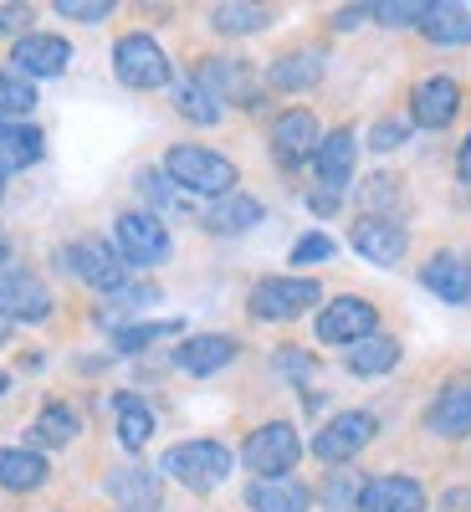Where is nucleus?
<instances>
[{"label": "nucleus", "mask_w": 471, "mask_h": 512, "mask_svg": "<svg viewBox=\"0 0 471 512\" xmlns=\"http://www.w3.org/2000/svg\"><path fill=\"white\" fill-rule=\"evenodd\" d=\"M67 267H72V277H82V282L98 287V292H118V287H123V272H128V262L118 256V246H108V241H98V236L72 241V246H67Z\"/></svg>", "instance_id": "obj_8"}, {"label": "nucleus", "mask_w": 471, "mask_h": 512, "mask_svg": "<svg viewBox=\"0 0 471 512\" xmlns=\"http://www.w3.org/2000/svg\"><path fill=\"white\" fill-rule=\"evenodd\" d=\"M456 175L471 185V134H466V144H461V154H456Z\"/></svg>", "instance_id": "obj_44"}, {"label": "nucleus", "mask_w": 471, "mask_h": 512, "mask_svg": "<svg viewBox=\"0 0 471 512\" xmlns=\"http://www.w3.org/2000/svg\"><path fill=\"white\" fill-rule=\"evenodd\" d=\"M246 507L251 512H308L313 507V492L292 477H256L246 487Z\"/></svg>", "instance_id": "obj_17"}, {"label": "nucleus", "mask_w": 471, "mask_h": 512, "mask_svg": "<svg viewBox=\"0 0 471 512\" xmlns=\"http://www.w3.org/2000/svg\"><path fill=\"white\" fill-rule=\"evenodd\" d=\"M108 492L123 502V512L159 507V477L149 472V466H118V472L108 477Z\"/></svg>", "instance_id": "obj_25"}, {"label": "nucleus", "mask_w": 471, "mask_h": 512, "mask_svg": "<svg viewBox=\"0 0 471 512\" xmlns=\"http://www.w3.org/2000/svg\"><path fill=\"white\" fill-rule=\"evenodd\" d=\"M6 390H11V379H6V374H0V395H6Z\"/></svg>", "instance_id": "obj_46"}, {"label": "nucleus", "mask_w": 471, "mask_h": 512, "mask_svg": "<svg viewBox=\"0 0 471 512\" xmlns=\"http://www.w3.org/2000/svg\"><path fill=\"white\" fill-rule=\"evenodd\" d=\"M113 236H118V256L128 267L169 262V231H164L159 216H149V210H123V216L113 221Z\"/></svg>", "instance_id": "obj_5"}, {"label": "nucleus", "mask_w": 471, "mask_h": 512, "mask_svg": "<svg viewBox=\"0 0 471 512\" xmlns=\"http://www.w3.org/2000/svg\"><path fill=\"white\" fill-rule=\"evenodd\" d=\"M456 108H461V88L451 77H425L420 88L410 93V118L420 128H446L456 118Z\"/></svg>", "instance_id": "obj_15"}, {"label": "nucleus", "mask_w": 471, "mask_h": 512, "mask_svg": "<svg viewBox=\"0 0 471 512\" xmlns=\"http://www.w3.org/2000/svg\"><path fill=\"white\" fill-rule=\"evenodd\" d=\"M164 477H175L190 492H216L231 477V451L221 441H180L164 451Z\"/></svg>", "instance_id": "obj_2"}, {"label": "nucleus", "mask_w": 471, "mask_h": 512, "mask_svg": "<svg viewBox=\"0 0 471 512\" xmlns=\"http://www.w3.org/2000/svg\"><path fill=\"white\" fill-rule=\"evenodd\" d=\"M354 159H359V139H354V128H333V134L318 139V180H323V195H338V190H349L354 180Z\"/></svg>", "instance_id": "obj_12"}, {"label": "nucleus", "mask_w": 471, "mask_h": 512, "mask_svg": "<svg viewBox=\"0 0 471 512\" xmlns=\"http://www.w3.org/2000/svg\"><path fill=\"white\" fill-rule=\"evenodd\" d=\"M359 512H425V487L415 477H374L359 492Z\"/></svg>", "instance_id": "obj_16"}, {"label": "nucleus", "mask_w": 471, "mask_h": 512, "mask_svg": "<svg viewBox=\"0 0 471 512\" xmlns=\"http://www.w3.org/2000/svg\"><path fill=\"white\" fill-rule=\"evenodd\" d=\"M333 251H338L333 236H303V241L292 246V262H297V267H313V262H328Z\"/></svg>", "instance_id": "obj_38"}, {"label": "nucleus", "mask_w": 471, "mask_h": 512, "mask_svg": "<svg viewBox=\"0 0 471 512\" xmlns=\"http://www.w3.org/2000/svg\"><path fill=\"white\" fill-rule=\"evenodd\" d=\"M379 313L374 303H364V297H333V303L318 313V338L323 344H364V338L374 333Z\"/></svg>", "instance_id": "obj_9"}, {"label": "nucleus", "mask_w": 471, "mask_h": 512, "mask_svg": "<svg viewBox=\"0 0 471 512\" xmlns=\"http://www.w3.org/2000/svg\"><path fill=\"white\" fill-rule=\"evenodd\" d=\"M113 303H118V308H149V303H159V287H149V282H144V287H118Z\"/></svg>", "instance_id": "obj_40"}, {"label": "nucleus", "mask_w": 471, "mask_h": 512, "mask_svg": "<svg viewBox=\"0 0 471 512\" xmlns=\"http://www.w3.org/2000/svg\"><path fill=\"white\" fill-rule=\"evenodd\" d=\"M113 72H118L123 88L149 93V88H164L169 82V57H164V47L149 31H128V36H118V47H113Z\"/></svg>", "instance_id": "obj_3"}, {"label": "nucleus", "mask_w": 471, "mask_h": 512, "mask_svg": "<svg viewBox=\"0 0 471 512\" xmlns=\"http://www.w3.org/2000/svg\"><path fill=\"white\" fill-rule=\"evenodd\" d=\"M31 436H36L41 446H67V441L77 436V410H72V405H47V410L36 415Z\"/></svg>", "instance_id": "obj_30"}, {"label": "nucleus", "mask_w": 471, "mask_h": 512, "mask_svg": "<svg viewBox=\"0 0 471 512\" xmlns=\"http://www.w3.org/2000/svg\"><path fill=\"white\" fill-rule=\"evenodd\" d=\"M36 108V88H31V77H21L16 67L0 72V118H26Z\"/></svg>", "instance_id": "obj_31"}, {"label": "nucleus", "mask_w": 471, "mask_h": 512, "mask_svg": "<svg viewBox=\"0 0 471 512\" xmlns=\"http://www.w3.org/2000/svg\"><path fill=\"white\" fill-rule=\"evenodd\" d=\"M57 16H67V21H103V16H113V0H57Z\"/></svg>", "instance_id": "obj_37"}, {"label": "nucleus", "mask_w": 471, "mask_h": 512, "mask_svg": "<svg viewBox=\"0 0 471 512\" xmlns=\"http://www.w3.org/2000/svg\"><path fill=\"white\" fill-rule=\"evenodd\" d=\"M47 482V456L26 446H0V487L6 492H31Z\"/></svg>", "instance_id": "obj_23"}, {"label": "nucleus", "mask_w": 471, "mask_h": 512, "mask_svg": "<svg viewBox=\"0 0 471 512\" xmlns=\"http://www.w3.org/2000/svg\"><path fill=\"white\" fill-rule=\"evenodd\" d=\"M369 16H379L384 26H420V16H425V0H384V6H374Z\"/></svg>", "instance_id": "obj_36"}, {"label": "nucleus", "mask_w": 471, "mask_h": 512, "mask_svg": "<svg viewBox=\"0 0 471 512\" xmlns=\"http://www.w3.org/2000/svg\"><path fill=\"white\" fill-rule=\"evenodd\" d=\"M113 415H118V441H123L128 451L149 446V436H154V410H149L139 395H118V400H113Z\"/></svg>", "instance_id": "obj_28"}, {"label": "nucleus", "mask_w": 471, "mask_h": 512, "mask_svg": "<svg viewBox=\"0 0 471 512\" xmlns=\"http://www.w3.org/2000/svg\"><path fill=\"white\" fill-rule=\"evenodd\" d=\"M431 431L436 436H471V379H451L446 390L436 395V405H431Z\"/></svg>", "instance_id": "obj_18"}, {"label": "nucleus", "mask_w": 471, "mask_h": 512, "mask_svg": "<svg viewBox=\"0 0 471 512\" xmlns=\"http://www.w3.org/2000/svg\"><path fill=\"white\" fill-rule=\"evenodd\" d=\"M41 128L21 123V118H0V159H6V169H26L41 159Z\"/></svg>", "instance_id": "obj_27"}, {"label": "nucleus", "mask_w": 471, "mask_h": 512, "mask_svg": "<svg viewBox=\"0 0 471 512\" xmlns=\"http://www.w3.org/2000/svg\"><path fill=\"white\" fill-rule=\"evenodd\" d=\"M175 108H180V113H185L190 123H200V128H210V123L221 118V103L210 98V93L200 88L195 77H190V82H175Z\"/></svg>", "instance_id": "obj_32"}, {"label": "nucleus", "mask_w": 471, "mask_h": 512, "mask_svg": "<svg viewBox=\"0 0 471 512\" xmlns=\"http://www.w3.org/2000/svg\"><path fill=\"white\" fill-rule=\"evenodd\" d=\"M272 21L267 6H216L210 11V26L226 31V36H246V31H262Z\"/></svg>", "instance_id": "obj_33"}, {"label": "nucleus", "mask_w": 471, "mask_h": 512, "mask_svg": "<svg viewBox=\"0 0 471 512\" xmlns=\"http://www.w3.org/2000/svg\"><path fill=\"white\" fill-rule=\"evenodd\" d=\"M195 82H200V88L216 98V103H221V98L246 103V108L256 103V77H251V67H241V62H205Z\"/></svg>", "instance_id": "obj_19"}, {"label": "nucleus", "mask_w": 471, "mask_h": 512, "mask_svg": "<svg viewBox=\"0 0 471 512\" xmlns=\"http://www.w3.org/2000/svg\"><path fill=\"white\" fill-rule=\"evenodd\" d=\"M11 62H16L21 77H62L67 62H72V47H67L62 36H52V31H26L16 41Z\"/></svg>", "instance_id": "obj_11"}, {"label": "nucleus", "mask_w": 471, "mask_h": 512, "mask_svg": "<svg viewBox=\"0 0 471 512\" xmlns=\"http://www.w3.org/2000/svg\"><path fill=\"white\" fill-rule=\"evenodd\" d=\"M139 185H144V195H149V200L169 205V185H164V175H154V169H144V175H139Z\"/></svg>", "instance_id": "obj_42"}, {"label": "nucleus", "mask_w": 471, "mask_h": 512, "mask_svg": "<svg viewBox=\"0 0 471 512\" xmlns=\"http://www.w3.org/2000/svg\"><path fill=\"white\" fill-rule=\"evenodd\" d=\"M6 333H11V323H0V344H6Z\"/></svg>", "instance_id": "obj_47"}, {"label": "nucleus", "mask_w": 471, "mask_h": 512, "mask_svg": "<svg viewBox=\"0 0 471 512\" xmlns=\"http://www.w3.org/2000/svg\"><path fill=\"white\" fill-rule=\"evenodd\" d=\"M277 369H282V374H297V379H308L318 364H313L308 354H297V349H282V354H277Z\"/></svg>", "instance_id": "obj_41"}, {"label": "nucleus", "mask_w": 471, "mask_h": 512, "mask_svg": "<svg viewBox=\"0 0 471 512\" xmlns=\"http://www.w3.org/2000/svg\"><path fill=\"white\" fill-rule=\"evenodd\" d=\"M267 210H262V200H251V195H226V200H216L205 210V226L216 231V236H241V231H251L256 221H262Z\"/></svg>", "instance_id": "obj_24"}, {"label": "nucleus", "mask_w": 471, "mask_h": 512, "mask_svg": "<svg viewBox=\"0 0 471 512\" xmlns=\"http://www.w3.org/2000/svg\"><path fill=\"white\" fill-rule=\"evenodd\" d=\"M420 282L431 287L441 303H471V272H466V262H456V256H446V251L420 267Z\"/></svg>", "instance_id": "obj_22"}, {"label": "nucleus", "mask_w": 471, "mask_h": 512, "mask_svg": "<svg viewBox=\"0 0 471 512\" xmlns=\"http://www.w3.org/2000/svg\"><path fill=\"white\" fill-rule=\"evenodd\" d=\"M318 118L308 113V108H292V113H282L277 123H272V154H277V164H287V169H297L308 154H318Z\"/></svg>", "instance_id": "obj_13"}, {"label": "nucleus", "mask_w": 471, "mask_h": 512, "mask_svg": "<svg viewBox=\"0 0 471 512\" xmlns=\"http://www.w3.org/2000/svg\"><path fill=\"white\" fill-rule=\"evenodd\" d=\"M0 195H6V159H0Z\"/></svg>", "instance_id": "obj_45"}, {"label": "nucleus", "mask_w": 471, "mask_h": 512, "mask_svg": "<svg viewBox=\"0 0 471 512\" xmlns=\"http://www.w3.org/2000/svg\"><path fill=\"white\" fill-rule=\"evenodd\" d=\"M297 456H303V441H297L287 420H272L262 431H251L241 446V461L256 477H287V466H297Z\"/></svg>", "instance_id": "obj_6"}, {"label": "nucleus", "mask_w": 471, "mask_h": 512, "mask_svg": "<svg viewBox=\"0 0 471 512\" xmlns=\"http://www.w3.org/2000/svg\"><path fill=\"white\" fill-rule=\"evenodd\" d=\"M231 359H236V338H226V333H200V338H185L175 349V364L185 374H216Z\"/></svg>", "instance_id": "obj_20"}, {"label": "nucleus", "mask_w": 471, "mask_h": 512, "mask_svg": "<svg viewBox=\"0 0 471 512\" xmlns=\"http://www.w3.org/2000/svg\"><path fill=\"white\" fill-rule=\"evenodd\" d=\"M374 431H379V420L369 410H344V415H333L323 431L313 436V456L328 461V466H344V461H354L374 441Z\"/></svg>", "instance_id": "obj_7"}, {"label": "nucleus", "mask_w": 471, "mask_h": 512, "mask_svg": "<svg viewBox=\"0 0 471 512\" xmlns=\"http://www.w3.org/2000/svg\"><path fill=\"white\" fill-rule=\"evenodd\" d=\"M420 31L431 36V41H441V47H466V41H471V6L436 0V6H425Z\"/></svg>", "instance_id": "obj_21"}, {"label": "nucleus", "mask_w": 471, "mask_h": 512, "mask_svg": "<svg viewBox=\"0 0 471 512\" xmlns=\"http://www.w3.org/2000/svg\"><path fill=\"white\" fill-rule=\"evenodd\" d=\"M400 364V344L390 333H369L364 344L349 349V369L354 374H384V369H395Z\"/></svg>", "instance_id": "obj_29"}, {"label": "nucleus", "mask_w": 471, "mask_h": 512, "mask_svg": "<svg viewBox=\"0 0 471 512\" xmlns=\"http://www.w3.org/2000/svg\"><path fill=\"white\" fill-rule=\"evenodd\" d=\"M26 21H31L26 6H0V31H21Z\"/></svg>", "instance_id": "obj_43"}, {"label": "nucleus", "mask_w": 471, "mask_h": 512, "mask_svg": "<svg viewBox=\"0 0 471 512\" xmlns=\"http://www.w3.org/2000/svg\"><path fill=\"white\" fill-rule=\"evenodd\" d=\"M313 303H323V287L313 277H262L251 287V313L262 323H287L303 318Z\"/></svg>", "instance_id": "obj_4"}, {"label": "nucleus", "mask_w": 471, "mask_h": 512, "mask_svg": "<svg viewBox=\"0 0 471 512\" xmlns=\"http://www.w3.org/2000/svg\"><path fill=\"white\" fill-rule=\"evenodd\" d=\"M0 262H6V236H0Z\"/></svg>", "instance_id": "obj_48"}, {"label": "nucleus", "mask_w": 471, "mask_h": 512, "mask_svg": "<svg viewBox=\"0 0 471 512\" xmlns=\"http://www.w3.org/2000/svg\"><path fill=\"white\" fill-rule=\"evenodd\" d=\"M185 323L180 318H164V323H134V328H118V349L123 354H139L149 344H159V338H175Z\"/></svg>", "instance_id": "obj_34"}, {"label": "nucleus", "mask_w": 471, "mask_h": 512, "mask_svg": "<svg viewBox=\"0 0 471 512\" xmlns=\"http://www.w3.org/2000/svg\"><path fill=\"white\" fill-rule=\"evenodd\" d=\"M359 492H364V482L349 472V466H338V472L328 477V487H323V502H328V512H359Z\"/></svg>", "instance_id": "obj_35"}, {"label": "nucleus", "mask_w": 471, "mask_h": 512, "mask_svg": "<svg viewBox=\"0 0 471 512\" xmlns=\"http://www.w3.org/2000/svg\"><path fill=\"white\" fill-rule=\"evenodd\" d=\"M272 88H282V93H303V88H313V82L323 77V52L318 47H308V52H287V57H277L272 62Z\"/></svg>", "instance_id": "obj_26"}, {"label": "nucleus", "mask_w": 471, "mask_h": 512, "mask_svg": "<svg viewBox=\"0 0 471 512\" xmlns=\"http://www.w3.org/2000/svg\"><path fill=\"white\" fill-rule=\"evenodd\" d=\"M52 313V292L31 272H0V323H41Z\"/></svg>", "instance_id": "obj_10"}, {"label": "nucleus", "mask_w": 471, "mask_h": 512, "mask_svg": "<svg viewBox=\"0 0 471 512\" xmlns=\"http://www.w3.org/2000/svg\"><path fill=\"white\" fill-rule=\"evenodd\" d=\"M405 134H410L405 123H395V118H384V123H374V134H369V144H374V149H400V144H405Z\"/></svg>", "instance_id": "obj_39"}, {"label": "nucleus", "mask_w": 471, "mask_h": 512, "mask_svg": "<svg viewBox=\"0 0 471 512\" xmlns=\"http://www.w3.org/2000/svg\"><path fill=\"white\" fill-rule=\"evenodd\" d=\"M164 175L175 180L180 190H195V195H216L226 200L236 190V164L216 149H200V144H180V149H169L164 154Z\"/></svg>", "instance_id": "obj_1"}, {"label": "nucleus", "mask_w": 471, "mask_h": 512, "mask_svg": "<svg viewBox=\"0 0 471 512\" xmlns=\"http://www.w3.org/2000/svg\"><path fill=\"white\" fill-rule=\"evenodd\" d=\"M405 246H410V236L395 221H384V216H364L354 226V251L364 256V262H374V267H395L405 256Z\"/></svg>", "instance_id": "obj_14"}]
</instances>
